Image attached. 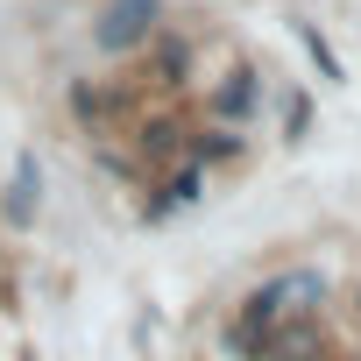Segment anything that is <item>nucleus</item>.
<instances>
[{"instance_id": "nucleus-1", "label": "nucleus", "mask_w": 361, "mask_h": 361, "mask_svg": "<svg viewBox=\"0 0 361 361\" xmlns=\"http://www.w3.org/2000/svg\"><path fill=\"white\" fill-rule=\"evenodd\" d=\"M135 15H156V8H149V0H121V8H114V15H106V29H99V36H106V43H128V36H135V29H142V22H135Z\"/></svg>"}]
</instances>
